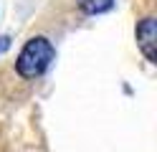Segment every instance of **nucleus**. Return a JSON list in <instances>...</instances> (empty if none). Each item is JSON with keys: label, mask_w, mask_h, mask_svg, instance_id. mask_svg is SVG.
I'll return each mask as SVG.
<instances>
[{"label": "nucleus", "mask_w": 157, "mask_h": 152, "mask_svg": "<svg viewBox=\"0 0 157 152\" xmlns=\"http://www.w3.org/2000/svg\"><path fill=\"white\" fill-rule=\"evenodd\" d=\"M56 58V48L46 36H33L28 43L21 48V53L15 58V71L23 79H38L43 76L51 61Z\"/></svg>", "instance_id": "nucleus-1"}, {"label": "nucleus", "mask_w": 157, "mask_h": 152, "mask_svg": "<svg viewBox=\"0 0 157 152\" xmlns=\"http://www.w3.org/2000/svg\"><path fill=\"white\" fill-rule=\"evenodd\" d=\"M137 46L150 64H157V18L155 15H147L137 23Z\"/></svg>", "instance_id": "nucleus-2"}, {"label": "nucleus", "mask_w": 157, "mask_h": 152, "mask_svg": "<svg viewBox=\"0 0 157 152\" xmlns=\"http://www.w3.org/2000/svg\"><path fill=\"white\" fill-rule=\"evenodd\" d=\"M78 8L86 15H101L114 8V0H78Z\"/></svg>", "instance_id": "nucleus-3"}]
</instances>
